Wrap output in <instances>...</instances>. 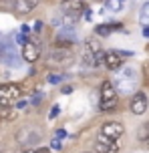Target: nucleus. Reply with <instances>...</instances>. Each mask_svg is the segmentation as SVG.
Returning <instances> with one entry per match:
<instances>
[{
    "label": "nucleus",
    "mask_w": 149,
    "mask_h": 153,
    "mask_svg": "<svg viewBox=\"0 0 149 153\" xmlns=\"http://www.w3.org/2000/svg\"><path fill=\"white\" fill-rule=\"evenodd\" d=\"M137 87V73L131 67H125L117 76H115V89L121 95H131Z\"/></svg>",
    "instance_id": "1"
},
{
    "label": "nucleus",
    "mask_w": 149,
    "mask_h": 153,
    "mask_svg": "<svg viewBox=\"0 0 149 153\" xmlns=\"http://www.w3.org/2000/svg\"><path fill=\"white\" fill-rule=\"evenodd\" d=\"M117 89H115V85L109 83V81H105L101 85V95H99V107H101L103 113H109V111H115L117 107Z\"/></svg>",
    "instance_id": "2"
},
{
    "label": "nucleus",
    "mask_w": 149,
    "mask_h": 153,
    "mask_svg": "<svg viewBox=\"0 0 149 153\" xmlns=\"http://www.w3.org/2000/svg\"><path fill=\"white\" fill-rule=\"evenodd\" d=\"M83 61L91 67H99V65H105V53H103L101 45L95 40V38H89L85 45V53H83Z\"/></svg>",
    "instance_id": "3"
},
{
    "label": "nucleus",
    "mask_w": 149,
    "mask_h": 153,
    "mask_svg": "<svg viewBox=\"0 0 149 153\" xmlns=\"http://www.w3.org/2000/svg\"><path fill=\"white\" fill-rule=\"evenodd\" d=\"M22 97V91L20 87L14 83H2L0 85V107H10L18 103Z\"/></svg>",
    "instance_id": "4"
},
{
    "label": "nucleus",
    "mask_w": 149,
    "mask_h": 153,
    "mask_svg": "<svg viewBox=\"0 0 149 153\" xmlns=\"http://www.w3.org/2000/svg\"><path fill=\"white\" fill-rule=\"evenodd\" d=\"M85 10L87 4L83 0H61V12L73 16V18H81Z\"/></svg>",
    "instance_id": "5"
},
{
    "label": "nucleus",
    "mask_w": 149,
    "mask_h": 153,
    "mask_svg": "<svg viewBox=\"0 0 149 153\" xmlns=\"http://www.w3.org/2000/svg\"><path fill=\"white\" fill-rule=\"evenodd\" d=\"M149 107V101H147V95L141 91H135L133 97H131V103H129V109H131V113L133 115H143L147 111Z\"/></svg>",
    "instance_id": "6"
},
{
    "label": "nucleus",
    "mask_w": 149,
    "mask_h": 153,
    "mask_svg": "<svg viewBox=\"0 0 149 153\" xmlns=\"http://www.w3.org/2000/svg\"><path fill=\"white\" fill-rule=\"evenodd\" d=\"M123 133H125V129H123V125L117 123V121H107L101 127V135L103 137L113 139V141H119V137H121Z\"/></svg>",
    "instance_id": "7"
},
{
    "label": "nucleus",
    "mask_w": 149,
    "mask_h": 153,
    "mask_svg": "<svg viewBox=\"0 0 149 153\" xmlns=\"http://www.w3.org/2000/svg\"><path fill=\"white\" fill-rule=\"evenodd\" d=\"M40 56V45L36 40H28L26 45H22V59L26 62H36Z\"/></svg>",
    "instance_id": "8"
},
{
    "label": "nucleus",
    "mask_w": 149,
    "mask_h": 153,
    "mask_svg": "<svg viewBox=\"0 0 149 153\" xmlns=\"http://www.w3.org/2000/svg\"><path fill=\"white\" fill-rule=\"evenodd\" d=\"M95 151L97 153H117L119 151V143L113 141V139H109V137L99 135V139L95 141Z\"/></svg>",
    "instance_id": "9"
},
{
    "label": "nucleus",
    "mask_w": 149,
    "mask_h": 153,
    "mask_svg": "<svg viewBox=\"0 0 149 153\" xmlns=\"http://www.w3.org/2000/svg\"><path fill=\"white\" fill-rule=\"evenodd\" d=\"M71 61H73V53L67 48H55L48 54V62H53V65H69Z\"/></svg>",
    "instance_id": "10"
},
{
    "label": "nucleus",
    "mask_w": 149,
    "mask_h": 153,
    "mask_svg": "<svg viewBox=\"0 0 149 153\" xmlns=\"http://www.w3.org/2000/svg\"><path fill=\"white\" fill-rule=\"evenodd\" d=\"M36 4H39V0H10V6L16 14H28L34 10Z\"/></svg>",
    "instance_id": "11"
},
{
    "label": "nucleus",
    "mask_w": 149,
    "mask_h": 153,
    "mask_svg": "<svg viewBox=\"0 0 149 153\" xmlns=\"http://www.w3.org/2000/svg\"><path fill=\"white\" fill-rule=\"evenodd\" d=\"M105 67L109 71H117L123 67V53L117 51H107L105 53Z\"/></svg>",
    "instance_id": "12"
},
{
    "label": "nucleus",
    "mask_w": 149,
    "mask_h": 153,
    "mask_svg": "<svg viewBox=\"0 0 149 153\" xmlns=\"http://www.w3.org/2000/svg\"><path fill=\"white\" fill-rule=\"evenodd\" d=\"M0 62H4V65H8V67H20V59H18L16 51L10 45L4 46V51H2V54H0Z\"/></svg>",
    "instance_id": "13"
},
{
    "label": "nucleus",
    "mask_w": 149,
    "mask_h": 153,
    "mask_svg": "<svg viewBox=\"0 0 149 153\" xmlns=\"http://www.w3.org/2000/svg\"><path fill=\"white\" fill-rule=\"evenodd\" d=\"M125 6V0H105V10L107 12H119Z\"/></svg>",
    "instance_id": "14"
},
{
    "label": "nucleus",
    "mask_w": 149,
    "mask_h": 153,
    "mask_svg": "<svg viewBox=\"0 0 149 153\" xmlns=\"http://www.w3.org/2000/svg\"><path fill=\"white\" fill-rule=\"evenodd\" d=\"M139 22L143 26H149V2H145L141 6V10H139Z\"/></svg>",
    "instance_id": "15"
},
{
    "label": "nucleus",
    "mask_w": 149,
    "mask_h": 153,
    "mask_svg": "<svg viewBox=\"0 0 149 153\" xmlns=\"http://www.w3.org/2000/svg\"><path fill=\"white\" fill-rule=\"evenodd\" d=\"M113 30H115V26H113V24H99V26L95 28V32H97L99 36H109Z\"/></svg>",
    "instance_id": "16"
},
{
    "label": "nucleus",
    "mask_w": 149,
    "mask_h": 153,
    "mask_svg": "<svg viewBox=\"0 0 149 153\" xmlns=\"http://www.w3.org/2000/svg\"><path fill=\"white\" fill-rule=\"evenodd\" d=\"M137 137H139V141H145V143L149 141V121L143 123L141 127H139V131H137Z\"/></svg>",
    "instance_id": "17"
},
{
    "label": "nucleus",
    "mask_w": 149,
    "mask_h": 153,
    "mask_svg": "<svg viewBox=\"0 0 149 153\" xmlns=\"http://www.w3.org/2000/svg\"><path fill=\"white\" fill-rule=\"evenodd\" d=\"M47 81L50 85H59V83H63V81H64V75H61V73H48Z\"/></svg>",
    "instance_id": "18"
},
{
    "label": "nucleus",
    "mask_w": 149,
    "mask_h": 153,
    "mask_svg": "<svg viewBox=\"0 0 149 153\" xmlns=\"http://www.w3.org/2000/svg\"><path fill=\"white\" fill-rule=\"evenodd\" d=\"M59 113H61V107H59V105H53L50 113H48V119H55V117H59Z\"/></svg>",
    "instance_id": "19"
},
{
    "label": "nucleus",
    "mask_w": 149,
    "mask_h": 153,
    "mask_svg": "<svg viewBox=\"0 0 149 153\" xmlns=\"http://www.w3.org/2000/svg\"><path fill=\"white\" fill-rule=\"evenodd\" d=\"M50 147H53V149H61V147H63V143H61V137H55V139H53Z\"/></svg>",
    "instance_id": "20"
},
{
    "label": "nucleus",
    "mask_w": 149,
    "mask_h": 153,
    "mask_svg": "<svg viewBox=\"0 0 149 153\" xmlns=\"http://www.w3.org/2000/svg\"><path fill=\"white\" fill-rule=\"evenodd\" d=\"M56 137H61V139L67 137V131H64V129H59V131H56Z\"/></svg>",
    "instance_id": "21"
},
{
    "label": "nucleus",
    "mask_w": 149,
    "mask_h": 153,
    "mask_svg": "<svg viewBox=\"0 0 149 153\" xmlns=\"http://www.w3.org/2000/svg\"><path fill=\"white\" fill-rule=\"evenodd\" d=\"M20 32H22V34H28V32H30V28H28L26 24H22V26H20Z\"/></svg>",
    "instance_id": "22"
},
{
    "label": "nucleus",
    "mask_w": 149,
    "mask_h": 153,
    "mask_svg": "<svg viewBox=\"0 0 149 153\" xmlns=\"http://www.w3.org/2000/svg\"><path fill=\"white\" fill-rule=\"evenodd\" d=\"M34 153H50V149H47V147H40V149H36Z\"/></svg>",
    "instance_id": "23"
},
{
    "label": "nucleus",
    "mask_w": 149,
    "mask_h": 153,
    "mask_svg": "<svg viewBox=\"0 0 149 153\" xmlns=\"http://www.w3.org/2000/svg\"><path fill=\"white\" fill-rule=\"evenodd\" d=\"M143 36L149 38V26H143Z\"/></svg>",
    "instance_id": "24"
},
{
    "label": "nucleus",
    "mask_w": 149,
    "mask_h": 153,
    "mask_svg": "<svg viewBox=\"0 0 149 153\" xmlns=\"http://www.w3.org/2000/svg\"><path fill=\"white\" fill-rule=\"evenodd\" d=\"M40 28H42V22H40V20H39V22H36V24H34V30H36V32H39V30H40Z\"/></svg>",
    "instance_id": "25"
},
{
    "label": "nucleus",
    "mask_w": 149,
    "mask_h": 153,
    "mask_svg": "<svg viewBox=\"0 0 149 153\" xmlns=\"http://www.w3.org/2000/svg\"><path fill=\"white\" fill-rule=\"evenodd\" d=\"M85 18H87V20H91V10H89V8L85 10Z\"/></svg>",
    "instance_id": "26"
},
{
    "label": "nucleus",
    "mask_w": 149,
    "mask_h": 153,
    "mask_svg": "<svg viewBox=\"0 0 149 153\" xmlns=\"http://www.w3.org/2000/svg\"><path fill=\"white\" fill-rule=\"evenodd\" d=\"M24 153H34V151H24Z\"/></svg>",
    "instance_id": "27"
},
{
    "label": "nucleus",
    "mask_w": 149,
    "mask_h": 153,
    "mask_svg": "<svg viewBox=\"0 0 149 153\" xmlns=\"http://www.w3.org/2000/svg\"><path fill=\"white\" fill-rule=\"evenodd\" d=\"M147 147H149V141H147Z\"/></svg>",
    "instance_id": "28"
},
{
    "label": "nucleus",
    "mask_w": 149,
    "mask_h": 153,
    "mask_svg": "<svg viewBox=\"0 0 149 153\" xmlns=\"http://www.w3.org/2000/svg\"><path fill=\"white\" fill-rule=\"evenodd\" d=\"M95 2H99V0H95Z\"/></svg>",
    "instance_id": "29"
}]
</instances>
